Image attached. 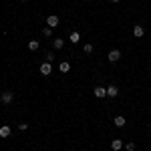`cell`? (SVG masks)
<instances>
[{
    "instance_id": "6da1fadb",
    "label": "cell",
    "mask_w": 151,
    "mask_h": 151,
    "mask_svg": "<svg viewBox=\"0 0 151 151\" xmlns=\"http://www.w3.org/2000/svg\"><path fill=\"white\" fill-rule=\"evenodd\" d=\"M38 70H40V75H45V77H48L50 73H52V65L48 63V60H45L40 67H38Z\"/></svg>"
},
{
    "instance_id": "7a4b0ae2",
    "label": "cell",
    "mask_w": 151,
    "mask_h": 151,
    "mask_svg": "<svg viewBox=\"0 0 151 151\" xmlns=\"http://www.w3.org/2000/svg\"><path fill=\"white\" fill-rule=\"evenodd\" d=\"M58 22H60V20H58L57 14H48L47 16V26H50V28H57Z\"/></svg>"
},
{
    "instance_id": "3957f363",
    "label": "cell",
    "mask_w": 151,
    "mask_h": 151,
    "mask_svg": "<svg viewBox=\"0 0 151 151\" xmlns=\"http://www.w3.org/2000/svg\"><path fill=\"white\" fill-rule=\"evenodd\" d=\"M10 135H12L10 125H2V127H0V137H2V139H6V137H10Z\"/></svg>"
},
{
    "instance_id": "277c9868",
    "label": "cell",
    "mask_w": 151,
    "mask_h": 151,
    "mask_svg": "<svg viewBox=\"0 0 151 151\" xmlns=\"http://www.w3.org/2000/svg\"><path fill=\"white\" fill-rule=\"evenodd\" d=\"M133 36H135V38H143V36H145V28H143L141 24H135V28H133Z\"/></svg>"
},
{
    "instance_id": "5b68a950",
    "label": "cell",
    "mask_w": 151,
    "mask_h": 151,
    "mask_svg": "<svg viewBox=\"0 0 151 151\" xmlns=\"http://www.w3.org/2000/svg\"><path fill=\"white\" fill-rule=\"evenodd\" d=\"M0 99H2V103H4V105H10L12 101H14V93L6 91V93H2V97H0Z\"/></svg>"
},
{
    "instance_id": "8992f818",
    "label": "cell",
    "mask_w": 151,
    "mask_h": 151,
    "mask_svg": "<svg viewBox=\"0 0 151 151\" xmlns=\"http://www.w3.org/2000/svg\"><path fill=\"white\" fill-rule=\"evenodd\" d=\"M93 95L97 97V99H103V97H107V89H105V87H95Z\"/></svg>"
},
{
    "instance_id": "52a82bcc",
    "label": "cell",
    "mask_w": 151,
    "mask_h": 151,
    "mask_svg": "<svg viewBox=\"0 0 151 151\" xmlns=\"http://www.w3.org/2000/svg\"><path fill=\"white\" fill-rule=\"evenodd\" d=\"M107 97H111V99L119 97V89H117L115 85H109V87H107Z\"/></svg>"
},
{
    "instance_id": "ba28073f",
    "label": "cell",
    "mask_w": 151,
    "mask_h": 151,
    "mask_svg": "<svg viewBox=\"0 0 151 151\" xmlns=\"http://www.w3.org/2000/svg\"><path fill=\"white\" fill-rule=\"evenodd\" d=\"M107 58H109V63H117V60L121 58V50H117V48H115V50H111Z\"/></svg>"
},
{
    "instance_id": "9c48e42d",
    "label": "cell",
    "mask_w": 151,
    "mask_h": 151,
    "mask_svg": "<svg viewBox=\"0 0 151 151\" xmlns=\"http://www.w3.org/2000/svg\"><path fill=\"white\" fill-rule=\"evenodd\" d=\"M111 149H113V151H121V149H123V141H121V139H113V141H111Z\"/></svg>"
},
{
    "instance_id": "30bf717a",
    "label": "cell",
    "mask_w": 151,
    "mask_h": 151,
    "mask_svg": "<svg viewBox=\"0 0 151 151\" xmlns=\"http://www.w3.org/2000/svg\"><path fill=\"white\" fill-rule=\"evenodd\" d=\"M113 123H115L117 127H125V123H127V121H125V117H123V115H117L115 119H113Z\"/></svg>"
},
{
    "instance_id": "8fae6325",
    "label": "cell",
    "mask_w": 151,
    "mask_h": 151,
    "mask_svg": "<svg viewBox=\"0 0 151 151\" xmlns=\"http://www.w3.org/2000/svg\"><path fill=\"white\" fill-rule=\"evenodd\" d=\"M58 70H60V73H69L70 70V63L69 60H63V63L58 65Z\"/></svg>"
},
{
    "instance_id": "7c38bea8",
    "label": "cell",
    "mask_w": 151,
    "mask_h": 151,
    "mask_svg": "<svg viewBox=\"0 0 151 151\" xmlns=\"http://www.w3.org/2000/svg\"><path fill=\"white\" fill-rule=\"evenodd\" d=\"M79 40H81V32H77V30H73V32H70V42H75V45H77Z\"/></svg>"
},
{
    "instance_id": "4fadbf2b",
    "label": "cell",
    "mask_w": 151,
    "mask_h": 151,
    "mask_svg": "<svg viewBox=\"0 0 151 151\" xmlns=\"http://www.w3.org/2000/svg\"><path fill=\"white\" fill-rule=\"evenodd\" d=\"M52 45H55V50H60V48L65 47V40H63V38H55Z\"/></svg>"
},
{
    "instance_id": "5bb4252c",
    "label": "cell",
    "mask_w": 151,
    "mask_h": 151,
    "mask_svg": "<svg viewBox=\"0 0 151 151\" xmlns=\"http://www.w3.org/2000/svg\"><path fill=\"white\" fill-rule=\"evenodd\" d=\"M38 47H40V45H38V40H28V50H32V52H35V50H38Z\"/></svg>"
},
{
    "instance_id": "9a60e30c",
    "label": "cell",
    "mask_w": 151,
    "mask_h": 151,
    "mask_svg": "<svg viewBox=\"0 0 151 151\" xmlns=\"http://www.w3.org/2000/svg\"><path fill=\"white\" fill-rule=\"evenodd\" d=\"M50 35H52V28H50V26L42 28V36H45V38H50Z\"/></svg>"
},
{
    "instance_id": "2e32d148",
    "label": "cell",
    "mask_w": 151,
    "mask_h": 151,
    "mask_svg": "<svg viewBox=\"0 0 151 151\" xmlns=\"http://www.w3.org/2000/svg\"><path fill=\"white\" fill-rule=\"evenodd\" d=\"M93 45H83V50H85V52H87V55H91V52H93Z\"/></svg>"
},
{
    "instance_id": "e0dca14e",
    "label": "cell",
    "mask_w": 151,
    "mask_h": 151,
    "mask_svg": "<svg viewBox=\"0 0 151 151\" xmlns=\"http://www.w3.org/2000/svg\"><path fill=\"white\" fill-rule=\"evenodd\" d=\"M47 60H48V63L55 60V52H52V50H48V52H47Z\"/></svg>"
},
{
    "instance_id": "ac0fdd59",
    "label": "cell",
    "mask_w": 151,
    "mask_h": 151,
    "mask_svg": "<svg viewBox=\"0 0 151 151\" xmlns=\"http://www.w3.org/2000/svg\"><path fill=\"white\" fill-rule=\"evenodd\" d=\"M125 149H127V151H135V143H133V141L127 143V145H125Z\"/></svg>"
},
{
    "instance_id": "d6986e66",
    "label": "cell",
    "mask_w": 151,
    "mask_h": 151,
    "mask_svg": "<svg viewBox=\"0 0 151 151\" xmlns=\"http://www.w3.org/2000/svg\"><path fill=\"white\" fill-rule=\"evenodd\" d=\"M26 129H28V123H20L18 125V131H26Z\"/></svg>"
},
{
    "instance_id": "ffe728a7",
    "label": "cell",
    "mask_w": 151,
    "mask_h": 151,
    "mask_svg": "<svg viewBox=\"0 0 151 151\" xmlns=\"http://www.w3.org/2000/svg\"><path fill=\"white\" fill-rule=\"evenodd\" d=\"M111 2H119V0H111Z\"/></svg>"
},
{
    "instance_id": "44dd1931",
    "label": "cell",
    "mask_w": 151,
    "mask_h": 151,
    "mask_svg": "<svg viewBox=\"0 0 151 151\" xmlns=\"http://www.w3.org/2000/svg\"><path fill=\"white\" fill-rule=\"evenodd\" d=\"M22 2H24V0H22Z\"/></svg>"
}]
</instances>
